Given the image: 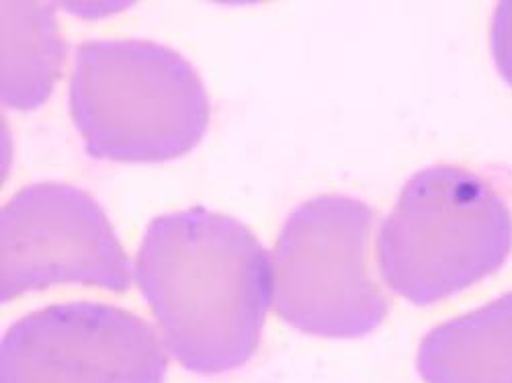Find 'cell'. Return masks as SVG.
<instances>
[{
	"label": "cell",
	"instance_id": "cell-3",
	"mask_svg": "<svg viewBox=\"0 0 512 383\" xmlns=\"http://www.w3.org/2000/svg\"><path fill=\"white\" fill-rule=\"evenodd\" d=\"M512 252V211L467 168H422L404 185L377 238L383 281L414 306L449 300L502 269Z\"/></svg>",
	"mask_w": 512,
	"mask_h": 383
},
{
	"label": "cell",
	"instance_id": "cell-5",
	"mask_svg": "<svg viewBox=\"0 0 512 383\" xmlns=\"http://www.w3.org/2000/svg\"><path fill=\"white\" fill-rule=\"evenodd\" d=\"M68 283L127 291L132 265L87 191L66 183L27 185L0 214V300Z\"/></svg>",
	"mask_w": 512,
	"mask_h": 383
},
{
	"label": "cell",
	"instance_id": "cell-8",
	"mask_svg": "<svg viewBox=\"0 0 512 383\" xmlns=\"http://www.w3.org/2000/svg\"><path fill=\"white\" fill-rule=\"evenodd\" d=\"M3 101L35 109L54 93L64 62L56 15L37 3H3Z\"/></svg>",
	"mask_w": 512,
	"mask_h": 383
},
{
	"label": "cell",
	"instance_id": "cell-4",
	"mask_svg": "<svg viewBox=\"0 0 512 383\" xmlns=\"http://www.w3.org/2000/svg\"><path fill=\"white\" fill-rule=\"evenodd\" d=\"M373 211L349 195L297 205L273 252V304L295 330L361 338L388 318L390 302L369 273Z\"/></svg>",
	"mask_w": 512,
	"mask_h": 383
},
{
	"label": "cell",
	"instance_id": "cell-6",
	"mask_svg": "<svg viewBox=\"0 0 512 383\" xmlns=\"http://www.w3.org/2000/svg\"><path fill=\"white\" fill-rule=\"evenodd\" d=\"M166 351L140 316L72 302L13 322L0 347V383H164Z\"/></svg>",
	"mask_w": 512,
	"mask_h": 383
},
{
	"label": "cell",
	"instance_id": "cell-1",
	"mask_svg": "<svg viewBox=\"0 0 512 383\" xmlns=\"http://www.w3.org/2000/svg\"><path fill=\"white\" fill-rule=\"evenodd\" d=\"M136 281L185 369L222 375L259 351L273 265L242 222L205 207L156 218L138 250Z\"/></svg>",
	"mask_w": 512,
	"mask_h": 383
},
{
	"label": "cell",
	"instance_id": "cell-7",
	"mask_svg": "<svg viewBox=\"0 0 512 383\" xmlns=\"http://www.w3.org/2000/svg\"><path fill=\"white\" fill-rule=\"evenodd\" d=\"M416 369L424 383H512V293L431 330Z\"/></svg>",
	"mask_w": 512,
	"mask_h": 383
},
{
	"label": "cell",
	"instance_id": "cell-9",
	"mask_svg": "<svg viewBox=\"0 0 512 383\" xmlns=\"http://www.w3.org/2000/svg\"><path fill=\"white\" fill-rule=\"evenodd\" d=\"M490 48L498 72L512 87V3L496 7L490 23Z\"/></svg>",
	"mask_w": 512,
	"mask_h": 383
},
{
	"label": "cell",
	"instance_id": "cell-2",
	"mask_svg": "<svg viewBox=\"0 0 512 383\" xmlns=\"http://www.w3.org/2000/svg\"><path fill=\"white\" fill-rule=\"evenodd\" d=\"M70 111L91 156L166 162L189 154L209 127L195 66L148 39H91L76 48Z\"/></svg>",
	"mask_w": 512,
	"mask_h": 383
}]
</instances>
